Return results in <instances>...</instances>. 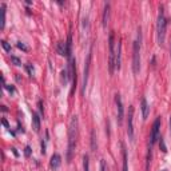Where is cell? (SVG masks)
<instances>
[{
  "label": "cell",
  "instance_id": "6",
  "mask_svg": "<svg viewBox=\"0 0 171 171\" xmlns=\"http://www.w3.org/2000/svg\"><path fill=\"white\" fill-rule=\"evenodd\" d=\"M127 134H128V139H130V141H134V107L132 106H128Z\"/></svg>",
  "mask_w": 171,
  "mask_h": 171
},
{
  "label": "cell",
  "instance_id": "7",
  "mask_svg": "<svg viewBox=\"0 0 171 171\" xmlns=\"http://www.w3.org/2000/svg\"><path fill=\"white\" fill-rule=\"evenodd\" d=\"M159 130H161V116L155 119V122H154V124H152V128H151V135H150L151 146L159 139Z\"/></svg>",
  "mask_w": 171,
  "mask_h": 171
},
{
  "label": "cell",
  "instance_id": "19",
  "mask_svg": "<svg viewBox=\"0 0 171 171\" xmlns=\"http://www.w3.org/2000/svg\"><path fill=\"white\" fill-rule=\"evenodd\" d=\"M83 170L84 171H90V159H88L87 154L83 155Z\"/></svg>",
  "mask_w": 171,
  "mask_h": 171
},
{
  "label": "cell",
  "instance_id": "28",
  "mask_svg": "<svg viewBox=\"0 0 171 171\" xmlns=\"http://www.w3.org/2000/svg\"><path fill=\"white\" fill-rule=\"evenodd\" d=\"M38 106H39V111H40V114L43 115V114H44V108H43V102H42V100H39Z\"/></svg>",
  "mask_w": 171,
  "mask_h": 171
},
{
  "label": "cell",
  "instance_id": "31",
  "mask_svg": "<svg viewBox=\"0 0 171 171\" xmlns=\"http://www.w3.org/2000/svg\"><path fill=\"white\" fill-rule=\"evenodd\" d=\"M42 154H45V141H42Z\"/></svg>",
  "mask_w": 171,
  "mask_h": 171
},
{
  "label": "cell",
  "instance_id": "1",
  "mask_svg": "<svg viewBox=\"0 0 171 171\" xmlns=\"http://www.w3.org/2000/svg\"><path fill=\"white\" fill-rule=\"evenodd\" d=\"M76 138H78V116L74 115L70 120V127H68V147H67V162L68 163L72 161L74 152H75Z\"/></svg>",
  "mask_w": 171,
  "mask_h": 171
},
{
  "label": "cell",
  "instance_id": "13",
  "mask_svg": "<svg viewBox=\"0 0 171 171\" xmlns=\"http://www.w3.org/2000/svg\"><path fill=\"white\" fill-rule=\"evenodd\" d=\"M108 20H110V4H104V12H103V27H107Z\"/></svg>",
  "mask_w": 171,
  "mask_h": 171
},
{
  "label": "cell",
  "instance_id": "23",
  "mask_svg": "<svg viewBox=\"0 0 171 171\" xmlns=\"http://www.w3.org/2000/svg\"><path fill=\"white\" fill-rule=\"evenodd\" d=\"M11 62H12L15 65H22V60L18 58V56H13L12 55V56H11Z\"/></svg>",
  "mask_w": 171,
  "mask_h": 171
},
{
  "label": "cell",
  "instance_id": "29",
  "mask_svg": "<svg viewBox=\"0 0 171 171\" xmlns=\"http://www.w3.org/2000/svg\"><path fill=\"white\" fill-rule=\"evenodd\" d=\"M100 171H106V162H104V159L100 161Z\"/></svg>",
  "mask_w": 171,
  "mask_h": 171
},
{
  "label": "cell",
  "instance_id": "36",
  "mask_svg": "<svg viewBox=\"0 0 171 171\" xmlns=\"http://www.w3.org/2000/svg\"><path fill=\"white\" fill-rule=\"evenodd\" d=\"M170 55H171V44H170Z\"/></svg>",
  "mask_w": 171,
  "mask_h": 171
},
{
  "label": "cell",
  "instance_id": "32",
  "mask_svg": "<svg viewBox=\"0 0 171 171\" xmlns=\"http://www.w3.org/2000/svg\"><path fill=\"white\" fill-rule=\"evenodd\" d=\"M11 150H12V152L15 154V156H19V152H18V151H16L15 147H12V149H11Z\"/></svg>",
  "mask_w": 171,
  "mask_h": 171
},
{
  "label": "cell",
  "instance_id": "34",
  "mask_svg": "<svg viewBox=\"0 0 171 171\" xmlns=\"http://www.w3.org/2000/svg\"><path fill=\"white\" fill-rule=\"evenodd\" d=\"M1 110L4 111V112H5V111H7V107H5V106H1Z\"/></svg>",
  "mask_w": 171,
  "mask_h": 171
},
{
  "label": "cell",
  "instance_id": "14",
  "mask_svg": "<svg viewBox=\"0 0 171 171\" xmlns=\"http://www.w3.org/2000/svg\"><path fill=\"white\" fill-rule=\"evenodd\" d=\"M122 155H123V170L122 171H128V159H127V151L126 146L122 143Z\"/></svg>",
  "mask_w": 171,
  "mask_h": 171
},
{
  "label": "cell",
  "instance_id": "16",
  "mask_svg": "<svg viewBox=\"0 0 171 171\" xmlns=\"http://www.w3.org/2000/svg\"><path fill=\"white\" fill-rule=\"evenodd\" d=\"M65 45H67V58L68 59H71L72 56H71V54H72V36L71 35H68V38H67V42H65Z\"/></svg>",
  "mask_w": 171,
  "mask_h": 171
},
{
  "label": "cell",
  "instance_id": "3",
  "mask_svg": "<svg viewBox=\"0 0 171 171\" xmlns=\"http://www.w3.org/2000/svg\"><path fill=\"white\" fill-rule=\"evenodd\" d=\"M141 70V28L138 30V39L132 45V71L134 74H139Z\"/></svg>",
  "mask_w": 171,
  "mask_h": 171
},
{
  "label": "cell",
  "instance_id": "5",
  "mask_svg": "<svg viewBox=\"0 0 171 171\" xmlns=\"http://www.w3.org/2000/svg\"><path fill=\"white\" fill-rule=\"evenodd\" d=\"M91 58H92V50H90L87 55V59H86V65H84V71H83V90L82 92H86V87H87L88 83V75H90V67H91Z\"/></svg>",
  "mask_w": 171,
  "mask_h": 171
},
{
  "label": "cell",
  "instance_id": "9",
  "mask_svg": "<svg viewBox=\"0 0 171 171\" xmlns=\"http://www.w3.org/2000/svg\"><path fill=\"white\" fill-rule=\"evenodd\" d=\"M116 51H115V70H120V63H122V59H120V54H122V43L120 40L116 42Z\"/></svg>",
  "mask_w": 171,
  "mask_h": 171
},
{
  "label": "cell",
  "instance_id": "17",
  "mask_svg": "<svg viewBox=\"0 0 171 171\" xmlns=\"http://www.w3.org/2000/svg\"><path fill=\"white\" fill-rule=\"evenodd\" d=\"M70 72H68V67L64 68L63 71H62V83H63L64 86L68 84V82H70Z\"/></svg>",
  "mask_w": 171,
  "mask_h": 171
},
{
  "label": "cell",
  "instance_id": "2",
  "mask_svg": "<svg viewBox=\"0 0 171 171\" xmlns=\"http://www.w3.org/2000/svg\"><path fill=\"white\" fill-rule=\"evenodd\" d=\"M167 19L164 16L163 7H159L158 22H156V35H158V44L163 45L164 39H166V30H167Z\"/></svg>",
  "mask_w": 171,
  "mask_h": 171
},
{
  "label": "cell",
  "instance_id": "35",
  "mask_svg": "<svg viewBox=\"0 0 171 171\" xmlns=\"http://www.w3.org/2000/svg\"><path fill=\"white\" fill-rule=\"evenodd\" d=\"M170 132H171V116H170Z\"/></svg>",
  "mask_w": 171,
  "mask_h": 171
},
{
  "label": "cell",
  "instance_id": "11",
  "mask_svg": "<svg viewBox=\"0 0 171 171\" xmlns=\"http://www.w3.org/2000/svg\"><path fill=\"white\" fill-rule=\"evenodd\" d=\"M50 164H51V167H52L54 170L59 169V167H60V164H62V156L59 155V154H54V155L51 156Z\"/></svg>",
  "mask_w": 171,
  "mask_h": 171
},
{
  "label": "cell",
  "instance_id": "24",
  "mask_svg": "<svg viewBox=\"0 0 171 171\" xmlns=\"http://www.w3.org/2000/svg\"><path fill=\"white\" fill-rule=\"evenodd\" d=\"M16 45H18V48H19V50L24 51V52H27V51H28V47H27V45L24 44V43H22V42H18V44H16Z\"/></svg>",
  "mask_w": 171,
  "mask_h": 171
},
{
  "label": "cell",
  "instance_id": "37",
  "mask_svg": "<svg viewBox=\"0 0 171 171\" xmlns=\"http://www.w3.org/2000/svg\"><path fill=\"white\" fill-rule=\"evenodd\" d=\"M162 171H167V170H162Z\"/></svg>",
  "mask_w": 171,
  "mask_h": 171
},
{
  "label": "cell",
  "instance_id": "30",
  "mask_svg": "<svg viewBox=\"0 0 171 171\" xmlns=\"http://www.w3.org/2000/svg\"><path fill=\"white\" fill-rule=\"evenodd\" d=\"M4 88H7V90L10 91L11 94H15V87H13V86H5Z\"/></svg>",
  "mask_w": 171,
  "mask_h": 171
},
{
  "label": "cell",
  "instance_id": "33",
  "mask_svg": "<svg viewBox=\"0 0 171 171\" xmlns=\"http://www.w3.org/2000/svg\"><path fill=\"white\" fill-rule=\"evenodd\" d=\"M3 124H4V126H5V127H7V128H8V122H7V120H5V119H3Z\"/></svg>",
  "mask_w": 171,
  "mask_h": 171
},
{
  "label": "cell",
  "instance_id": "12",
  "mask_svg": "<svg viewBox=\"0 0 171 171\" xmlns=\"http://www.w3.org/2000/svg\"><path fill=\"white\" fill-rule=\"evenodd\" d=\"M32 127L36 132L40 130V116L38 112H32Z\"/></svg>",
  "mask_w": 171,
  "mask_h": 171
},
{
  "label": "cell",
  "instance_id": "26",
  "mask_svg": "<svg viewBox=\"0 0 171 171\" xmlns=\"http://www.w3.org/2000/svg\"><path fill=\"white\" fill-rule=\"evenodd\" d=\"M159 147H161V150L163 151V152H167V147H166V144H164L163 138H161V141H159Z\"/></svg>",
  "mask_w": 171,
  "mask_h": 171
},
{
  "label": "cell",
  "instance_id": "15",
  "mask_svg": "<svg viewBox=\"0 0 171 171\" xmlns=\"http://www.w3.org/2000/svg\"><path fill=\"white\" fill-rule=\"evenodd\" d=\"M56 51H58V54L59 55H62V56L67 55V45H65V43L64 42H59L58 45H56Z\"/></svg>",
  "mask_w": 171,
  "mask_h": 171
},
{
  "label": "cell",
  "instance_id": "25",
  "mask_svg": "<svg viewBox=\"0 0 171 171\" xmlns=\"http://www.w3.org/2000/svg\"><path fill=\"white\" fill-rule=\"evenodd\" d=\"M1 47L4 48V51H7V52H11V45L8 44L5 40H1Z\"/></svg>",
  "mask_w": 171,
  "mask_h": 171
},
{
  "label": "cell",
  "instance_id": "4",
  "mask_svg": "<svg viewBox=\"0 0 171 171\" xmlns=\"http://www.w3.org/2000/svg\"><path fill=\"white\" fill-rule=\"evenodd\" d=\"M115 35L111 32L108 36V71L111 75L115 71Z\"/></svg>",
  "mask_w": 171,
  "mask_h": 171
},
{
  "label": "cell",
  "instance_id": "27",
  "mask_svg": "<svg viewBox=\"0 0 171 171\" xmlns=\"http://www.w3.org/2000/svg\"><path fill=\"white\" fill-rule=\"evenodd\" d=\"M31 152H32V150H31V147H30V146H27V147H25V149H24V155L28 158V156H31Z\"/></svg>",
  "mask_w": 171,
  "mask_h": 171
},
{
  "label": "cell",
  "instance_id": "18",
  "mask_svg": "<svg viewBox=\"0 0 171 171\" xmlns=\"http://www.w3.org/2000/svg\"><path fill=\"white\" fill-rule=\"evenodd\" d=\"M4 25H5V4L1 3V24H0V28L4 30Z\"/></svg>",
  "mask_w": 171,
  "mask_h": 171
},
{
  "label": "cell",
  "instance_id": "21",
  "mask_svg": "<svg viewBox=\"0 0 171 171\" xmlns=\"http://www.w3.org/2000/svg\"><path fill=\"white\" fill-rule=\"evenodd\" d=\"M91 149L92 151H96V138H95V131L91 132Z\"/></svg>",
  "mask_w": 171,
  "mask_h": 171
},
{
  "label": "cell",
  "instance_id": "20",
  "mask_svg": "<svg viewBox=\"0 0 171 171\" xmlns=\"http://www.w3.org/2000/svg\"><path fill=\"white\" fill-rule=\"evenodd\" d=\"M151 149H152V146H149V151H147V161H146V170L149 171L150 169V163H151Z\"/></svg>",
  "mask_w": 171,
  "mask_h": 171
},
{
  "label": "cell",
  "instance_id": "10",
  "mask_svg": "<svg viewBox=\"0 0 171 171\" xmlns=\"http://www.w3.org/2000/svg\"><path fill=\"white\" fill-rule=\"evenodd\" d=\"M141 108H142V118H143V120H146L149 114H150V107H149V103H147L146 98H142Z\"/></svg>",
  "mask_w": 171,
  "mask_h": 171
},
{
  "label": "cell",
  "instance_id": "22",
  "mask_svg": "<svg viewBox=\"0 0 171 171\" xmlns=\"http://www.w3.org/2000/svg\"><path fill=\"white\" fill-rule=\"evenodd\" d=\"M25 70H27V72L30 74L31 78H33V75H35V70H33L32 64H25Z\"/></svg>",
  "mask_w": 171,
  "mask_h": 171
},
{
  "label": "cell",
  "instance_id": "8",
  "mask_svg": "<svg viewBox=\"0 0 171 171\" xmlns=\"http://www.w3.org/2000/svg\"><path fill=\"white\" fill-rule=\"evenodd\" d=\"M115 103H116V110H118V123L122 124L123 123V116H124V107H123V102L119 94L115 95Z\"/></svg>",
  "mask_w": 171,
  "mask_h": 171
}]
</instances>
